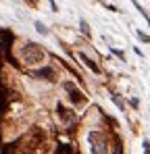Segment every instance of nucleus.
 <instances>
[{"label": "nucleus", "mask_w": 150, "mask_h": 154, "mask_svg": "<svg viewBox=\"0 0 150 154\" xmlns=\"http://www.w3.org/2000/svg\"><path fill=\"white\" fill-rule=\"evenodd\" d=\"M21 56H23V60L27 65H40V63L46 58L44 50H42L38 44H25L23 50H21Z\"/></svg>", "instance_id": "nucleus-1"}, {"label": "nucleus", "mask_w": 150, "mask_h": 154, "mask_svg": "<svg viewBox=\"0 0 150 154\" xmlns=\"http://www.w3.org/2000/svg\"><path fill=\"white\" fill-rule=\"evenodd\" d=\"M88 144H90V150L92 154H106L108 148H106V140L100 131H90L88 133Z\"/></svg>", "instance_id": "nucleus-2"}, {"label": "nucleus", "mask_w": 150, "mask_h": 154, "mask_svg": "<svg viewBox=\"0 0 150 154\" xmlns=\"http://www.w3.org/2000/svg\"><path fill=\"white\" fill-rule=\"evenodd\" d=\"M63 88H65V92H67V94H69V96L73 98V102H79V100H81V94L77 92V88H75V83H69V81H67V83H65Z\"/></svg>", "instance_id": "nucleus-3"}, {"label": "nucleus", "mask_w": 150, "mask_h": 154, "mask_svg": "<svg viewBox=\"0 0 150 154\" xmlns=\"http://www.w3.org/2000/svg\"><path fill=\"white\" fill-rule=\"evenodd\" d=\"M36 77H44V79H52L54 81V71L52 69H42V71H36Z\"/></svg>", "instance_id": "nucleus-4"}, {"label": "nucleus", "mask_w": 150, "mask_h": 154, "mask_svg": "<svg viewBox=\"0 0 150 154\" xmlns=\"http://www.w3.org/2000/svg\"><path fill=\"white\" fill-rule=\"evenodd\" d=\"M79 56H81V60H83V63H86V65H88V67H90V69L94 71V73H98V67H96V65H94V63H92V60H90V58L86 56V54H79Z\"/></svg>", "instance_id": "nucleus-5"}, {"label": "nucleus", "mask_w": 150, "mask_h": 154, "mask_svg": "<svg viewBox=\"0 0 150 154\" xmlns=\"http://www.w3.org/2000/svg\"><path fill=\"white\" fill-rule=\"evenodd\" d=\"M136 33H138V38H140V40H142V42H144V44H150V35H146V33H144V31H142V29H138V31H136Z\"/></svg>", "instance_id": "nucleus-6"}, {"label": "nucleus", "mask_w": 150, "mask_h": 154, "mask_svg": "<svg viewBox=\"0 0 150 154\" xmlns=\"http://www.w3.org/2000/svg\"><path fill=\"white\" fill-rule=\"evenodd\" d=\"M113 100H115V104H117V106H119L121 110H123V108H125V102H123V100H121V98H119V96H113Z\"/></svg>", "instance_id": "nucleus-7"}, {"label": "nucleus", "mask_w": 150, "mask_h": 154, "mask_svg": "<svg viewBox=\"0 0 150 154\" xmlns=\"http://www.w3.org/2000/svg\"><path fill=\"white\" fill-rule=\"evenodd\" d=\"M81 31H83L86 35H90V27H88V23H86V21H81Z\"/></svg>", "instance_id": "nucleus-8"}, {"label": "nucleus", "mask_w": 150, "mask_h": 154, "mask_svg": "<svg viewBox=\"0 0 150 154\" xmlns=\"http://www.w3.org/2000/svg\"><path fill=\"white\" fill-rule=\"evenodd\" d=\"M36 29H38L40 33H48V29H46V27L42 25V23H36Z\"/></svg>", "instance_id": "nucleus-9"}, {"label": "nucleus", "mask_w": 150, "mask_h": 154, "mask_svg": "<svg viewBox=\"0 0 150 154\" xmlns=\"http://www.w3.org/2000/svg\"><path fill=\"white\" fill-rule=\"evenodd\" d=\"M113 54H117V56H119L121 60H125V54H123L121 50H117V48H113Z\"/></svg>", "instance_id": "nucleus-10"}, {"label": "nucleus", "mask_w": 150, "mask_h": 154, "mask_svg": "<svg viewBox=\"0 0 150 154\" xmlns=\"http://www.w3.org/2000/svg\"><path fill=\"white\" fill-rule=\"evenodd\" d=\"M144 154H150V144L148 142H144Z\"/></svg>", "instance_id": "nucleus-11"}]
</instances>
